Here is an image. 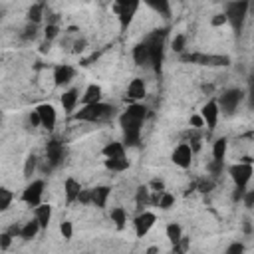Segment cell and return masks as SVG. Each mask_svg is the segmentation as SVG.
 Wrapping results in <instances>:
<instances>
[{
    "mask_svg": "<svg viewBox=\"0 0 254 254\" xmlns=\"http://www.w3.org/2000/svg\"><path fill=\"white\" fill-rule=\"evenodd\" d=\"M147 109L141 103H131L119 117V125L123 131V143L127 147H137L141 141V127L145 121Z\"/></svg>",
    "mask_w": 254,
    "mask_h": 254,
    "instance_id": "obj_1",
    "label": "cell"
},
{
    "mask_svg": "<svg viewBox=\"0 0 254 254\" xmlns=\"http://www.w3.org/2000/svg\"><path fill=\"white\" fill-rule=\"evenodd\" d=\"M113 115V107L103 103V101H95V103H85L77 113L75 119L77 121H87V123H99L105 121Z\"/></svg>",
    "mask_w": 254,
    "mask_h": 254,
    "instance_id": "obj_2",
    "label": "cell"
},
{
    "mask_svg": "<svg viewBox=\"0 0 254 254\" xmlns=\"http://www.w3.org/2000/svg\"><path fill=\"white\" fill-rule=\"evenodd\" d=\"M246 12H248V0H232L224 14L228 18V24L232 26V30H240L244 20H246Z\"/></svg>",
    "mask_w": 254,
    "mask_h": 254,
    "instance_id": "obj_3",
    "label": "cell"
},
{
    "mask_svg": "<svg viewBox=\"0 0 254 254\" xmlns=\"http://www.w3.org/2000/svg\"><path fill=\"white\" fill-rule=\"evenodd\" d=\"M147 48H149V64L153 65L155 71L161 69V62H163V32H155L145 40Z\"/></svg>",
    "mask_w": 254,
    "mask_h": 254,
    "instance_id": "obj_4",
    "label": "cell"
},
{
    "mask_svg": "<svg viewBox=\"0 0 254 254\" xmlns=\"http://www.w3.org/2000/svg\"><path fill=\"white\" fill-rule=\"evenodd\" d=\"M228 173H230V179L234 181L236 189L246 190V185L250 183V179H252V175H254V169H252L250 161L246 159L244 163H236V165H232V167L228 169Z\"/></svg>",
    "mask_w": 254,
    "mask_h": 254,
    "instance_id": "obj_5",
    "label": "cell"
},
{
    "mask_svg": "<svg viewBox=\"0 0 254 254\" xmlns=\"http://www.w3.org/2000/svg\"><path fill=\"white\" fill-rule=\"evenodd\" d=\"M141 0H115V14L119 18L121 28H127L139 8Z\"/></svg>",
    "mask_w": 254,
    "mask_h": 254,
    "instance_id": "obj_6",
    "label": "cell"
},
{
    "mask_svg": "<svg viewBox=\"0 0 254 254\" xmlns=\"http://www.w3.org/2000/svg\"><path fill=\"white\" fill-rule=\"evenodd\" d=\"M44 181H32V183H28L26 185V189H24V192H22V200L26 202V204H30V206H38V204H42V196H44Z\"/></svg>",
    "mask_w": 254,
    "mask_h": 254,
    "instance_id": "obj_7",
    "label": "cell"
},
{
    "mask_svg": "<svg viewBox=\"0 0 254 254\" xmlns=\"http://www.w3.org/2000/svg\"><path fill=\"white\" fill-rule=\"evenodd\" d=\"M183 60L200 64V65H228L230 64L228 56H212V54H189V56H183Z\"/></svg>",
    "mask_w": 254,
    "mask_h": 254,
    "instance_id": "obj_8",
    "label": "cell"
},
{
    "mask_svg": "<svg viewBox=\"0 0 254 254\" xmlns=\"http://www.w3.org/2000/svg\"><path fill=\"white\" fill-rule=\"evenodd\" d=\"M240 101H242V91L240 89H228V91H224L220 97H218V107L224 111V113H234L236 109H238V105H240Z\"/></svg>",
    "mask_w": 254,
    "mask_h": 254,
    "instance_id": "obj_9",
    "label": "cell"
},
{
    "mask_svg": "<svg viewBox=\"0 0 254 254\" xmlns=\"http://www.w3.org/2000/svg\"><path fill=\"white\" fill-rule=\"evenodd\" d=\"M192 153H194V151H192V147H190L189 143H181V145H177L175 151H173V163L179 165L181 169H187V167H190Z\"/></svg>",
    "mask_w": 254,
    "mask_h": 254,
    "instance_id": "obj_10",
    "label": "cell"
},
{
    "mask_svg": "<svg viewBox=\"0 0 254 254\" xmlns=\"http://www.w3.org/2000/svg\"><path fill=\"white\" fill-rule=\"evenodd\" d=\"M200 115H202V119H204V125L208 127V129H214L216 127V123H218V115H220V107H218V101H206L204 105H202V109H200Z\"/></svg>",
    "mask_w": 254,
    "mask_h": 254,
    "instance_id": "obj_11",
    "label": "cell"
},
{
    "mask_svg": "<svg viewBox=\"0 0 254 254\" xmlns=\"http://www.w3.org/2000/svg\"><path fill=\"white\" fill-rule=\"evenodd\" d=\"M64 155H65V149L64 145L58 141V139H52L46 147V157H48V163L50 167H58L62 161H64Z\"/></svg>",
    "mask_w": 254,
    "mask_h": 254,
    "instance_id": "obj_12",
    "label": "cell"
},
{
    "mask_svg": "<svg viewBox=\"0 0 254 254\" xmlns=\"http://www.w3.org/2000/svg\"><path fill=\"white\" fill-rule=\"evenodd\" d=\"M155 214L153 212H149V210H143L141 214H137V218H135V234L141 238V236H145L151 228H153V224H155Z\"/></svg>",
    "mask_w": 254,
    "mask_h": 254,
    "instance_id": "obj_13",
    "label": "cell"
},
{
    "mask_svg": "<svg viewBox=\"0 0 254 254\" xmlns=\"http://www.w3.org/2000/svg\"><path fill=\"white\" fill-rule=\"evenodd\" d=\"M36 111L40 113L42 127H44V129H48V131H52V129L56 127V121H58V115H56L54 105H50V103H42V105H38V107H36Z\"/></svg>",
    "mask_w": 254,
    "mask_h": 254,
    "instance_id": "obj_14",
    "label": "cell"
},
{
    "mask_svg": "<svg viewBox=\"0 0 254 254\" xmlns=\"http://www.w3.org/2000/svg\"><path fill=\"white\" fill-rule=\"evenodd\" d=\"M73 73H75V69H73L71 65H67V64L56 65V67H54V81H56V85H65V83H69V81L73 79Z\"/></svg>",
    "mask_w": 254,
    "mask_h": 254,
    "instance_id": "obj_15",
    "label": "cell"
},
{
    "mask_svg": "<svg viewBox=\"0 0 254 254\" xmlns=\"http://www.w3.org/2000/svg\"><path fill=\"white\" fill-rule=\"evenodd\" d=\"M127 97L133 99V101L145 97V83H143V79H139V77L131 79V83L127 85Z\"/></svg>",
    "mask_w": 254,
    "mask_h": 254,
    "instance_id": "obj_16",
    "label": "cell"
},
{
    "mask_svg": "<svg viewBox=\"0 0 254 254\" xmlns=\"http://www.w3.org/2000/svg\"><path fill=\"white\" fill-rule=\"evenodd\" d=\"M77 101H79L77 89H67V91H64V95H62V107H64L65 113H71V111L75 109Z\"/></svg>",
    "mask_w": 254,
    "mask_h": 254,
    "instance_id": "obj_17",
    "label": "cell"
},
{
    "mask_svg": "<svg viewBox=\"0 0 254 254\" xmlns=\"http://www.w3.org/2000/svg\"><path fill=\"white\" fill-rule=\"evenodd\" d=\"M64 190H65V198H67V202H73V200H77L79 198V192H81V185L75 181V179H65V183H64Z\"/></svg>",
    "mask_w": 254,
    "mask_h": 254,
    "instance_id": "obj_18",
    "label": "cell"
},
{
    "mask_svg": "<svg viewBox=\"0 0 254 254\" xmlns=\"http://www.w3.org/2000/svg\"><path fill=\"white\" fill-rule=\"evenodd\" d=\"M109 187H95L91 190V202L97 206V208H103L105 202H107V196H109Z\"/></svg>",
    "mask_w": 254,
    "mask_h": 254,
    "instance_id": "obj_19",
    "label": "cell"
},
{
    "mask_svg": "<svg viewBox=\"0 0 254 254\" xmlns=\"http://www.w3.org/2000/svg\"><path fill=\"white\" fill-rule=\"evenodd\" d=\"M34 214H36L34 218L40 222V226L46 228V226L50 224V218H52V206H50V204H38Z\"/></svg>",
    "mask_w": 254,
    "mask_h": 254,
    "instance_id": "obj_20",
    "label": "cell"
},
{
    "mask_svg": "<svg viewBox=\"0 0 254 254\" xmlns=\"http://www.w3.org/2000/svg\"><path fill=\"white\" fill-rule=\"evenodd\" d=\"M133 60H135L137 65L149 64V48H147L145 42H141V44H137V46L133 48Z\"/></svg>",
    "mask_w": 254,
    "mask_h": 254,
    "instance_id": "obj_21",
    "label": "cell"
},
{
    "mask_svg": "<svg viewBox=\"0 0 254 254\" xmlns=\"http://www.w3.org/2000/svg\"><path fill=\"white\" fill-rule=\"evenodd\" d=\"M105 159H117V157H125V143H109L103 149Z\"/></svg>",
    "mask_w": 254,
    "mask_h": 254,
    "instance_id": "obj_22",
    "label": "cell"
},
{
    "mask_svg": "<svg viewBox=\"0 0 254 254\" xmlns=\"http://www.w3.org/2000/svg\"><path fill=\"white\" fill-rule=\"evenodd\" d=\"M95 101H101V87L91 83V85H87V89L81 97V103L85 105V103H95Z\"/></svg>",
    "mask_w": 254,
    "mask_h": 254,
    "instance_id": "obj_23",
    "label": "cell"
},
{
    "mask_svg": "<svg viewBox=\"0 0 254 254\" xmlns=\"http://www.w3.org/2000/svg\"><path fill=\"white\" fill-rule=\"evenodd\" d=\"M147 6H151L161 16H171V2L169 0H143Z\"/></svg>",
    "mask_w": 254,
    "mask_h": 254,
    "instance_id": "obj_24",
    "label": "cell"
},
{
    "mask_svg": "<svg viewBox=\"0 0 254 254\" xmlns=\"http://www.w3.org/2000/svg\"><path fill=\"white\" fill-rule=\"evenodd\" d=\"M42 226H40V222L34 218V220H28L24 226H22V232H20V238H24V240H30V238H34L36 234H38V230H40Z\"/></svg>",
    "mask_w": 254,
    "mask_h": 254,
    "instance_id": "obj_25",
    "label": "cell"
},
{
    "mask_svg": "<svg viewBox=\"0 0 254 254\" xmlns=\"http://www.w3.org/2000/svg\"><path fill=\"white\" fill-rule=\"evenodd\" d=\"M167 238L177 246L183 240V228H181V224H177V222L167 224Z\"/></svg>",
    "mask_w": 254,
    "mask_h": 254,
    "instance_id": "obj_26",
    "label": "cell"
},
{
    "mask_svg": "<svg viewBox=\"0 0 254 254\" xmlns=\"http://www.w3.org/2000/svg\"><path fill=\"white\" fill-rule=\"evenodd\" d=\"M226 139L222 137V139H216L214 141V145H212V159H216V161H224V155H226Z\"/></svg>",
    "mask_w": 254,
    "mask_h": 254,
    "instance_id": "obj_27",
    "label": "cell"
},
{
    "mask_svg": "<svg viewBox=\"0 0 254 254\" xmlns=\"http://www.w3.org/2000/svg\"><path fill=\"white\" fill-rule=\"evenodd\" d=\"M105 167L109 169V171H125L127 167H129V161L125 159V157H117V159H105Z\"/></svg>",
    "mask_w": 254,
    "mask_h": 254,
    "instance_id": "obj_28",
    "label": "cell"
},
{
    "mask_svg": "<svg viewBox=\"0 0 254 254\" xmlns=\"http://www.w3.org/2000/svg\"><path fill=\"white\" fill-rule=\"evenodd\" d=\"M111 220L115 222V226H117V228H123V226H125V222H127V212H125L121 206L111 208Z\"/></svg>",
    "mask_w": 254,
    "mask_h": 254,
    "instance_id": "obj_29",
    "label": "cell"
},
{
    "mask_svg": "<svg viewBox=\"0 0 254 254\" xmlns=\"http://www.w3.org/2000/svg\"><path fill=\"white\" fill-rule=\"evenodd\" d=\"M42 12H44V6L42 4H32L30 10H28V20L32 24H38L42 20Z\"/></svg>",
    "mask_w": 254,
    "mask_h": 254,
    "instance_id": "obj_30",
    "label": "cell"
},
{
    "mask_svg": "<svg viewBox=\"0 0 254 254\" xmlns=\"http://www.w3.org/2000/svg\"><path fill=\"white\" fill-rule=\"evenodd\" d=\"M157 204H159V206H161L163 210H167V208H171V206L175 204V196H173L171 192H159Z\"/></svg>",
    "mask_w": 254,
    "mask_h": 254,
    "instance_id": "obj_31",
    "label": "cell"
},
{
    "mask_svg": "<svg viewBox=\"0 0 254 254\" xmlns=\"http://www.w3.org/2000/svg\"><path fill=\"white\" fill-rule=\"evenodd\" d=\"M12 202V192L8 189H0V210H8Z\"/></svg>",
    "mask_w": 254,
    "mask_h": 254,
    "instance_id": "obj_32",
    "label": "cell"
},
{
    "mask_svg": "<svg viewBox=\"0 0 254 254\" xmlns=\"http://www.w3.org/2000/svg\"><path fill=\"white\" fill-rule=\"evenodd\" d=\"M36 163H38V159H36L34 155H30V157L26 159V165H24V177H32V175H34V171H36Z\"/></svg>",
    "mask_w": 254,
    "mask_h": 254,
    "instance_id": "obj_33",
    "label": "cell"
},
{
    "mask_svg": "<svg viewBox=\"0 0 254 254\" xmlns=\"http://www.w3.org/2000/svg\"><path fill=\"white\" fill-rule=\"evenodd\" d=\"M185 44H187V36H185V34H177V36L173 38V50H175V52L181 54V52L185 50Z\"/></svg>",
    "mask_w": 254,
    "mask_h": 254,
    "instance_id": "obj_34",
    "label": "cell"
},
{
    "mask_svg": "<svg viewBox=\"0 0 254 254\" xmlns=\"http://www.w3.org/2000/svg\"><path fill=\"white\" fill-rule=\"evenodd\" d=\"M60 232H62V236H64V240H69L71 238V234H73V226H71V222H62L60 224Z\"/></svg>",
    "mask_w": 254,
    "mask_h": 254,
    "instance_id": "obj_35",
    "label": "cell"
},
{
    "mask_svg": "<svg viewBox=\"0 0 254 254\" xmlns=\"http://www.w3.org/2000/svg\"><path fill=\"white\" fill-rule=\"evenodd\" d=\"M28 121H30V125H32V127H38V125L42 127V119H40V113H38L36 109L28 115Z\"/></svg>",
    "mask_w": 254,
    "mask_h": 254,
    "instance_id": "obj_36",
    "label": "cell"
},
{
    "mask_svg": "<svg viewBox=\"0 0 254 254\" xmlns=\"http://www.w3.org/2000/svg\"><path fill=\"white\" fill-rule=\"evenodd\" d=\"M147 192H149V190H147L145 187L139 189V192H137V202H139V204H147V202H149V194H147Z\"/></svg>",
    "mask_w": 254,
    "mask_h": 254,
    "instance_id": "obj_37",
    "label": "cell"
},
{
    "mask_svg": "<svg viewBox=\"0 0 254 254\" xmlns=\"http://www.w3.org/2000/svg\"><path fill=\"white\" fill-rule=\"evenodd\" d=\"M10 240H12V234L10 232H2L0 234V250H6L10 246Z\"/></svg>",
    "mask_w": 254,
    "mask_h": 254,
    "instance_id": "obj_38",
    "label": "cell"
},
{
    "mask_svg": "<svg viewBox=\"0 0 254 254\" xmlns=\"http://www.w3.org/2000/svg\"><path fill=\"white\" fill-rule=\"evenodd\" d=\"M242 200H244V204H246L248 208H254V189H252V190H246L244 196H242Z\"/></svg>",
    "mask_w": 254,
    "mask_h": 254,
    "instance_id": "obj_39",
    "label": "cell"
},
{
    "mask_svg": "<svg viewBox=\"0 0 254 254\" xmlns=\"http://www.w3.org/2000/svg\"><path fill=\"white\" fill-rule=\"evenodd\" d=\"M226 22H228V18H226V14H224V12H222V14H216V16L210 20V24H212V26H222V24H226Z\"/></svg>",
    "mask_w": 254,
    "mask_h": 254,
    "instance_id": "obj_40",
    "label": "cell"
},
{
    "mask_svg": "<svg viewBox=\"0 0 254 254\" xmlns=\"http://www.w3.org/2000/svg\"><path fill=\"white\" fill-rule=\"evenodd\" d=\"M56 36H58V26H54V24L46 26V40L50 42V40H54Z\"/></svg>",
    "mask_w": 254,
    "mask_h": 254,
    "instance_id": "obj_41",
    "label": "cell"
},
{
    "mask_svg": "<svg viewBox=\"0 0 254 254\" xmlns=\"http://www.w3.org/2000/svg\"><path fill=\"white\" fill-rule=\"evenodd\" d=\"M244 250V246L240 244V242H234V244H230L228 248H226V254H240Z\"/></svg>",
    "mask_w": 254,
    "mask_h": 254,
    "instance_id": "obj_42",
    "label": "cell"
},
{
    "mask_svg": "<svg viewBox=\"0 0 254 254\" xmlns=\"http://www.w3.org/2000/svg\"><path fill=\"white\" fill-rule=\"evenodd\" d=\"M190 125H194V127H202V125H204L202 115H192V117H190Z\"/></svg>",
    "mask_w": 254,
    "mask_h": 254,
    "instance_id": "obj_43",
    "label": "cell"
},
{
    "mask_svg": "<svg viewBox=\"0 0 254 254\" xmlns=\"http://www.w3.org/2000/svg\"><path fill=\"white\" fill-rule=\"evenodd\" d=\"M34 36H36V32H34V24H32V26H28V28H26L24 38H34Z\"/></svg>",
    "mask_w": 254,
    "mask_h": 254,
    "instance_id": "obj_44",
    "label": "cell"
},
{
    "mask_svg": "<svg viewBox=\"0 0 254 254\" xmlns=\"http://www.w3.org/2000/svg\"><path fill=\"white\" fill-rule=\"evenodd\" d=\"M252 99H254V91H252Z\"/></svg>",
    "mask_w": 254,
    "mask_h": 254,
    "instance_id": "obj_45",
    "label": "cell"
}]
</instances>
